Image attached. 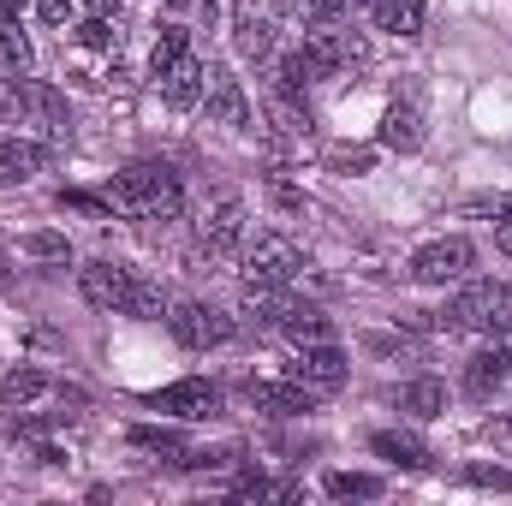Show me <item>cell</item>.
<instances>
[{"label": "cell", "instance_id": "obj_38", "mask_svg": "<svg viewBox=\"0 0 512 506\" xmlns=\"http://www.w3.org/2000/svg\"><path fill=\"white\" fill-rule=\"evenodd\" d=\"M465 215H512V197H477V203H465Z\"/></svg>", "mask_w": 512, "mask_h": 506}, {"label": "cell", "instance_id": "obj_32", "mask_svg": "<svg viewBox=\"0 0 512 506\" xmlns=\"http://www.w3.org/2000/svg\"><path fill=\"white\" fill-rule=\"evenodd\" d=\"M179 54H191V48H185V24H161V36H155V72L173 66Z\"/></svg>", "mask_w": 512, "mask_h": 506}, {"label": "cell", "instance_id": "obj_13", "mask_svg": "<svg viewBox=\"0 0 512 506\" xmlns=\"http://www.w3.org/2000/svg\"><path fill=\"white\" fill-rule=\"evenodd\" d=\"M233 42H239L245 60H268V54H274V18L262 12V0H239V12H233Z\"/></svg>", "mask_w": 512, "mask_h": 506}, {"label": "cell", "instance_id": "obj_26", "mask_svg": "<svg viewBox=\"0 0 512 506\" xmlns=\"http://www.w3.org/2000/svg\"><path fill=\"white\" fill-rule=\"evenodd\" d=\"M316 78H322V72H316V60H310L304 48L286 54V60H274V90H286V96H304Z\"/></svg>", "mask_w": 512, "mask_h": 506}, {"label": "cell", "instance_id": "obj_30", "mask_svg": "<svg viewBox=\"0 0 512 506\" xmlns=\"http://www.w3.org/2000/svg\"><path fill=\"white\" fill-rule=\"evenodd\" d=\"M233 495H239V501H292L298 489H292V483H268L262 471H245V477L233 483Z\"/></svg>", "mask_w": 512, "mask_h": 506}, {"label": "cell", "instance_id": "obj_46", "mask_svg": "<svg viewBox=\"0 0 512 506\" xmlns=\"http://www.w3.org/2000/svg\"><path fill=\"white\" fill-rule=\"evenodd\" d=\"M161 6H209V0H161Z\"/></svg>", "mask_w": 512, "mask_h": 506}, {"label": "cell", "instance_id": "obj_27", "mask_svg": "<svg viewBox=\"0 0 512 506\" xmlns=\"http://www.w3.org/2000/svg\"><path fill=\"white\" fill-rule=\"evenodd\" d=\"M131 447H137V453H155V459H167V465H185V453H191L173 429H149V423L131 429Z\"/></svg>", "mask_w": 512, "mask_h": 506}, {"label": "cell", "instance_id": "obj_21", "mask_svg": "<svg viewBox=\"0 0 512 506\" xmlns=\"http://www.w3.org/2000/svg\"><path fill=\"white\" fill-rule=\"evenodd\" d=\"M382 143L387 149H417V143H423V114H417L411 102H393L382 114Z\"/></svg>", "mask_w": 512, "mask_h": 506}, {"label": "cell", "instance_id": "obj_41", "mask_svg": "<svg viewBox=\"0 0 512 506\" xmlns=\"http://www.w3.org/2000/svg\"><path fill=\"white\" fill-rule=\"evenodd\" d=\"M489 441H495V447H507V453H512V423H489Z\"/></svg>", "mask_w": 512, "mask_h": 506}, {"label": "cell", "instance_id": "obj_42", "mask_svg": "<svg viewBox=\"0 0 512 506\" xmlns=\"http://www.w3.org/2000/svg\"><path fill=\"white\" fill-rule=\"evenodd\" d=\"M90 18H120V0H90Z\"/></svg>", "mask_w": 512, "mask_h": 506}, {"label": "cell", "instance_id": "obj_2", "mask_svg": "<svg viewBox=\"0 0 512 506\" xmlns=\"http://www.w3.org/2000/svg\"><path fill=\"white\" fill-rule=\"evenodd\" d=\"M447 316L459 334H489L495 322L512 316V286L507 280H465V292L447 304Z\"/></svg>", "mask_w": 512, "mask_h": 506}, {"label": "cell", "instance_id": "obj_28", "mask_svg": "<svg viewBox=\"0 0 512 506\" xmlns=\"http://www.w3.org/2000/svg\"><path fill=\"white\" fill-rule=\"evenodd\" d=\"M328 495L334 501H376L382 495V477H370V471H334L328 477Z\"/></svg>", "mask_w": 512, "mask_h": 506}, {"label": "cell", "instance_id": "obj_7", "mask_svg": "<svg viewBox=\"0 0 512 506\" xmlns=\"http://www.w3.org/2000/svg\"><path fill=\"white\" fill-rule=\"evenodd\" d=\"M149 405L167 411V417H179V423H209V417H221V387H209L203 376H185V381H173V387H161Z\"/></svg>", "mask_w": 512, "mask_h": 506}, {"label": "cell", "instance_id": "obj_43", "mask_svg": "<svg viewBox=\"0 0 512 506\" xmlns=\"http://www.w3.org/2000/svg\"><path fill=\"white\" fill-rule=\"evenodd\" d=\"M18 12H24V0H0V18H12V24H18Z\"/></svg>", "mask_w": 512, "mask_h": 506}, {"label": "cell", "instance_id": "obj_14", "mask_svg": "<svg viewBox=\"0 0 512 506\" xmlns=\"http://www.w3.org/2000/svg\"><path fill=\"white\" fill-rule=\"evenodd\" d=\"M203 60H191V54H179L173 66H161L155 78H161V96H167V108H197L203 102Z\"/></svg>", "mask_w": 512, "mask_h": 506}, {"label": "cell", "instance_id": "obj_24", "mask_svg": "<svg viewBox=\"0 0 512 506\" xmlns=\"http://www.w3.org/2000/svg\"><path fill=\"white\" fill-rule=\"evenodd\" d=\"M30 66H36V48H30V36H24L12 18H0V72H12V78H30Z\"/></svg>", "mask_w": 512, "mask_h": 506}, {"label": "cell", "instance_id": "obj_12", "mask_svg": "<svg viewBox=\"0 0 512 506\" xmlns=\"http://www.w3.org/2000/svg\"><path fill=\"white\" fill-rule=\"evenodd\" d=\"M18 114H30L36 126L54 137V143H66V137H72V108H66V96H60V90H48V84H36V78H18Z\"/></svg>", "mask_w": 512, "mask_h": 506}, {"label": "cell", "instance_id": "obj_23", "mask_svg": "<svg viewBox=\"0 0 512 506\" xmlns=\"http://www.w3.org/2000/svg\"><path fill=\"white\" fill-rule=\"evenodd\" d=\"M292 346H322V340H334V322L316 310V304H298L292 316H286V328H280Z\"/></svg>", "mask_w": 512, "mask_h": 506}, {"label": "cell", "instance_id": "obj_35", "mask_svg": "<svg viewBox=\"0 0 512 506\" xmlns=\"http://www.w3.org/2000/svg\"><path fill=\"white\" fill-rule=\"evenodd\" d=\"M78 42H84V48H120V30H114L108 18H90V24L78 30Z\"/></svg>", "mask_w": 512, "mask_h": 506}, {"label": "cell", "instance_id": "obj_34", "mask_svg": "<svg viewBox=\"0 0 512 506\" xmlns=\"http://www.w3.org/2000/svg\"><path fill=\"white\" fill-rule=\"evenodd\" d=\"M328 167H334V173H370L376 155H370V149H328Z\"/></svg>", "mask_w": 512, "mask_h": 506}, {"label": "cell", "instance_id": "obj_25", "mask_svg": "<svg viewBox=\"0 0 512 506\" xmlns=\"http://www.w3.org/2000/svg\"><path fill=\"white\" fill-rule=\"evenodd\" d=\"M501 381H507V358H501L495 346H489V352H477V358L465 364V393H477V399H489Z\"/></svg>", "mask_w": 512, "mask_h": 506}, {"label": "cell", "instance_id": "obj_9", "mask_svg": "<svg viewBox=\"0 0 512 506\" xmlns=\"http://www.w3.org/2000/svg\"><path fill=\"white\" fill-rule=\"evenodd\" d=\"M239 239H245V203H239V197L203 203V215H197V245L209 256H227V251H239Z\"/></svg>", "mask_w": 512, "mask_h": 506}, {"label": "cell", "instance_id": "obj_18", "mask_svg": "<svg viewBox=\"0 0 512 506\" xmlns=\"http://www.w3.org/2000/svg\"><path fill=\"white\" fill-rule=\"evenodd\" d=\"M399 411H411L417 423H429V417H441V411H447V387H441L435 376L405 381V387H399Z\"/></svg>", "mask_w": 512, "mask_h": 506}, {"label": "cell", "instance_id": "obj_1", "mask_svg": "<svg viewBox=\"0 0 512 506\" xmlns=\"http://www.w3.org/2000/svg\"><path fill=\"white\" fill-rule=\"evenodd\" d=\"M102 203H108V215H131V221H167V215H179L185 191H179V179H173L167 167L137 161V167H126V173L102 191Z\"/></svg>", "mask_w": 512, "mask_h": 506}, {"label": "cell", "instance_id": "obj_15", "mask_svg": "<svg viewBox=\"0 0 512 506\" xmlns=\"http://www.w3.org/2000/svg\"><path fill=\"white\" fill-rule=\"evenodd\" d=\"M245 399L268 417H304L310 411V387H298V381H251Z\"/></svg>", "mask_w": 512, "mask_h": 506}, {"label": "cell", "instance_id": "obj_5", "mask_svg": "<svg viewBox=\"0 0 512 506\" xmlns=\"http://www.w3.org/2000/svg\"><path fill=\"white\" fill-rule=\"evenodd\" d=\"M471 239H435V245H423V251L411 256V280L417 286H453V280H465L471 274Z\"/></svg>", "mask_w": 512, "mask_h": 506}, {"label": "cell", "instance_id": "obj_31", "mask_svg": "<svg viewBox=\"0 0 512 506\" xmlns=\"http://www.w3.org/2000/svg\"><path fill=\"white\" fill-rule=\"evenodd\" d=\"M18 251L24 256H36V262H66V233H48V227H42V233H24V239H18Z\"/></svg>", "mask_w": 512, "mask_h": 506}, {"label": "cell", "instance_id": "obj_45", "mask_svg": "<svg viewBox=\"0 0 512 506\" xmlns=\"http://www.w3.org/2000/svg\"><path fill=\"white\" fill-rule=\"evenodd\" d=\"M6 280H12V262H6V251H0V286H6Z\"/></svg>", "mask_w": 512, "mask_h": 506}, {"label": "cell", "instance_id": "obj_17", "mask_svg": "<svg viewBox=\"0 0 512 506\" xmlns=\"http://www.w3.org/2000/svg\"><path fill=\"white\" fill-rule=\"evenodd\" d=\"M48 393H60V387H54V376H42L36 364H18L12 376L0 381V405H6V411H30V405L48 399Z\"/></svg>", "mask_w": 512, "mask_h": 506}, {"label": "cell", "instance_id": "obj_44", "mask_svg": "<svg viewBox=\"0 0 512 506\" xmlns=\"http://www.w3.org/2000/svg\"><path fill=\"white\" fill-rule=\"evenodd\" d=\"M501 251L512 256V215H507V221H501Z\"/></svg>", "mask_w": 512, "mask_h": 506}, {"label": "cell", "instance_id": "obj_37", "mask_svg": "<svg viewBox=\"0 0 512 506\" xmlns=\"http://www.w3.org/2000/svg\"><path fill=\"white\" fill-rule=\"evenodd\" d=\"M370 352H382V358H417V346H411L405 334H399V340H387V334H376V340H370Z\"/></svg>", "mask_w": 512, "mask_h": 506}, {"label": "cell", "instance_id": "obj_47", "mask_svg": "<svg viewBox=\"0 0 512 506\" xmlns=\"http://www.w3.org/2000/svg\"><path fill=\"white\" fill-rule=\"evenodd\" d=\"M364 6H370V0H364Z\"/></svg>", "mask_w": 512, "mask_h": 506}, {"label": "cell", "instance_id": "obj_36", "mask_svg": "<svg viewBox=\"0 0 512 506\" xmlns=\"http://www.w3.org/2000/svg\"><path fill=\"white\" fill-rule=\"evenodd\" d=\"M465 483H477V489H507V471H501V465H471Z\"/></svg>", "mask_w": 512, "mask_h": 506}, {"label": "cell", "instance_id": "obj_6", "mask_svg": "<svg viewBox=\"0 0 512 506\" xmlns=\"http://www.w3.org/2000/svg\"><path fill=\"white\" fill-rule=\"evenodd\" d=\"M346 376H352V364H346V352H340L334 340L298 346V358L286 364V381H298V387H310V393H334V387H346Z\"/></svg>", "mask_w": 512, "mask_h": 506}, {"label": "cell", "instance_id": "obj_29", "mask_svg": "<svg viewBox=\"0 0 512 506\" xmlns=\"http://www.w3.org/2000/svg\"><path fill=\"white\" fill-rule=\"evenodd\" d=\"M126 316H143V322H161V316H167V298H161V286H155V280L131 274V310H126Z\"/></svg>", "mask_w": 512, "mask_h": 506}, {"label": "cell", "instance_id": "obj_40", "mask_svg": "<svg viewBox=\"0 0 512 506\" xmlns=\"http://www.w3.org/2000/svg\"><path fill=\"white\" fill-rule=\"evenodd\" d=\"M36 6H42L48 24H66V18H72V0H36Z\"/></svg>", "mask_w": 512, "mask_h": 506}, {"label": "cell", "instance_id": "obj_39", "mask_svg": "<svg viewBox=\"0 0 512 506\" xmlns=\"http://www.w3.org/2000/svg\"><path fill=\"white\" fill-rule=\"evenodd\" d=\"M489 346H495V352H501V358L512 364V316H507V322H495V328H489Z\"/></svg>", "mask_w": 512, "mask_h": 506}, {"label": "cell", "instance_id": "obj_22", "mask_svg": "<svg viewBox=\"0 0 512 506\" xmlns=\"http://www.w3.org/2000/svg\"><path fill=\"white\" fill-rule=\"evenodd\" d=\"M268 126L280 131V137H310V108H304V96H286V90H274L268 96Z\"/></svg>", "mask_w": 512, "mask_h": 506}, {"label": "cell", "instance_id": "obj_4", "mask_svg": "<svg viewBox=\"0 0 512 506\" xmlns=\"http://www.w3.org/2000/svg\"><path fill=\"white\" fill-rule=\"evenodd\" d=\"M304 274V256L286 233H262L245 251V286H292Z\"/></svg>", "mask_w": 512, "mask_h": 506}, {"label": "cell", "instance_id": "obj_10", "mask_svg": "<svg viewBox=\"0 0 512 506\" xmlns=\"http://www.w3.org/2000/svg\"><path fill=\"white\" fill-rule=\"evenodd\" d=\"M304 54L316 60V72H340V66H364V60H370V42H364L358 30H334V24H322V30L304 36Z\"/></svg>", "mask_w": 512, "mask_h": 506}, {"label": "cell", "instance_id": "obj_16", "mask_svg": "<svg viewBox=\"0 0 512 506\" xmlns=\"http://www.w3.org/2000/svg\"><path fill=\"white\" fill-rule=\"evenodd\" d=\"M48 167V149L30 137H0V185H24Z\"/></svg>", "mask_w": 512, "mask_h": 506}, {"label": "cell", "instance_id": "obj_19", "mask_svg": "<svg viewBox=\"0 0 512 506\" xmlns=\"http://www.w3.org/2000/svg\"><path fill=\"white\" fill-rule=\"evenodd\" d=\"M370 447H376L382 459H393V465H405V471H429V447H423L417 435H405V429H382Z\"/></svg>", "mask_w": 512, "mask_h": 506}, {"label": "cell", "instance_id": "obj_20", "mask_svg": "<svg viewBox=\"0 0 512 506\" xmlns=\"http://www.w3.org/2000/svg\"><path fill=\"white\" fill-rule=\"evenodd\" d=\"M370 12H376V30H387V36L423 30V0H370Z\"/></svg>", "mask_w": 512, "mask_h": 506}, {"label": "cell", "instance_id": "obj_8", "mask_svg": "<svg viewBox=\"0 0 512 506\" xmlns=\"http://www.w3.org/2000/svg\"><path fill=\"white\" fill-rule=\"evenodd\" d=\"M78 286H84V298L96 304V310H108V316H126L131 310V268L126 262H84L78 268Z\"/></svg>", "mask_w": 512, "mask_h": 506}, {"label": "cell", "instance_id": "obj_3", "mask_svg": "<svg viewBox=\"0 0 512 506\" xmlns=\"http://www.w3.org/2000/svg\"><path fill=\"white\" fill-rule=\"evenodd\" d=\"M167 328H173V340L191 346V352H209V346H227V340H233V316H221L215 304H197V298L167 304Z\"/></svg>", "mask_w": 512, "mask_h": 506}, {"label": "cell", "instance_id": "obj_33", "mask_svg": "<svg viewBox=\"0 0 512 506\" xmlns=\"http://www.w3.org/2000/svg\"><path fill=\"white\" fill-rule=\"evenodd\" d=\"M346 6H352V0H292V12H298V18H310V24H334Z\"/></svg>", "mask_w": 512, "mask_h": 506}, {"label": "cell", "instance_id": "obj_11", "mask_svg": "<svg viewBox=\"0 0 512 506\" xmlns=\"http://www.w3.org/2000/svg\"><path fill=\"white\" fill-rule=\"evenodd\" d=\"M203 102H209V120H215V126H227V131L251 126V96L239 90V78H233V72L209 66V72H203Z\"/></svg>", "mask_w": 512, "mask_h": 506}]
</instances>
